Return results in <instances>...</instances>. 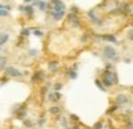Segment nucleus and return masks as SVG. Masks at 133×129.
I'll list each match as a JSON object with an SVG mask.
<instances>
[{"label":"nucleus","instance_id":"obj_35","mask_svg":"<svg viewBox=\"0 0 133 129\" xmlns=\"http://www.w3.org/2000/svg\"><path fill=\"white\" fill-rule=\"evenodd\" d=\"M32 0H25V3H31Z\"/></svg>","mask_w":133,"mask_h":129},{"label":"nucleus","instance_id":"obj_6","mask_svg":"<svg viewBox=\"0 0 133 129\" xmlns=\"http://www.w3.org/2000/svg\"><path fill=\"white\" fill-rule=\"evenodd\" d=\"M60 98H61V93L58 92V90H57V92H53V93H50V94H49V100H50V101H53V102L58 101Z\"/></svg>","mask_w":133,"mask_h":129},{"label":"nucleus","instance_id":"obj_34","mask_svg":"<svg viewBox=\"0 0 133 129\" xmlns=\"http://www.w3.org/2000/svg\"><path fill=\"white\" fill-rule=\"evenodd\" d=\"M128 129H133V124H132V123L128 124Z\"/></svg>","mask_w":133,"mask_h":129},{"label":"nucleus","instance_id":"obj_31","mask_svg":"<svg viewBox=\"0 0 133 129\" xmlns=\"http://www.w3.org/2000/svg\"><path fill=\"white\" fill-rule=\"evenodd\" d=\"M71 120H75V121H78V120H79V118H78L76 115H71Z\"/></svg>","mask_w":133,"mask_h":129},{"label":"nucleus","instance_id":"obj_27","mask_svg":"<svg viewBox=\"0 0 133 129\" xmlns=\"http://www.w3.org/2000/svg\"><path fill=\"white\" fill-rule=\"evenodd\" d=\"M36 53H38V50H36V49H31L30 50V56H36Z\"/></svg>","mask_w":133,"mask_h":129},{"label":"nucleus","instance_id":"obj_7","mask_svg":"<svg viewBox=\"0 0 133 129\" xmlns=\"http://www.w3.org/2000/svg\"><path fill=\"white\" fill-rule=\"evenodd\" d=\"M88 16H89V18L92 19V21H94V22H97L98 25H102V22L98 19V17H97V14H96L93 10H91V12H88Z\"/></svg>","mask_w":133,"mask_h":129},{"label":"nucleus","instance_id":"obj_1","mask_svg":"<svg viewBox=\"0 0 133 129\" xmlns=\"http://www.w3.org/2000/svg\"><path fill=\"white\" fill-rule=\"evenodd\" d=\"M103 56H105L107 59H115V61H118V53H116V50L113 47H110V45L105 47V49H103Z\"/></svg>","mask_w":133,"mask_h":129},{"label":"nucleus","instance_id":"obj_2","mask_svg":"<svg viewBox=\"0 0 133 129\" xmlns=\"http://www.w3.org/2000/svg\"><path fill=\"white\" fill-rule=\"evenodd\" d=\"M4 72H5L6 76H12V78H18V76H22V75H23L19 70H17L16 67H12V66L5 67V69H4Z\"/></svg>","mask_w":133,"mask_h":129},{"label":"nucleus","instance_id":"obj_37","mask_svg":"<svg viewBox=\"0 0 133 129\" xmlns=\"http://www.w3.org/2000/svg\"><path fill=\"white\" fill-rule=\"evenodd\" d=\"M65 129H70V128H65Z\"/></svg>","mask_w":133,"mask_h":129},{"label":"nucleus","instance_id":"obj_8","mask_svg":"<svg viewBox=\"0 0 133 129\" xmlns=\"http://www.w3.org/2000/svg\"><path fill=\"white\" fill-rule=\"evenodd\" d=\"M53 10H65V4L61 0H58L56 4H53Z\"/></svg>","mask_w":133,"mask_h":129},{"label":"nucleus","instance_id":"obj_13","mask_svg":"<svg viewBox=\"0 0 133 129\" xmlns=\"http://www.w3.org/2000/svg\"><path fill=\"white\" fill-rule=\"evenodd\" d=\"M8 39H9V35L8 34H3L1 36H0V47L4 45L6 41H8Z\"/></svg>","mask_w":133,"mask_h":129},{"label":"nucleus","instance_id":"obj_17","mask_svg":"<svg viewBox=\"0 0 133 129\" xmlns=\"http://www.w3.org/2000/svg\"><path fill=\"white\" fill-rule=\"evenodd\" d=\"M67 72H69V75H70L71 79H76V78H78V74H76L75 70H69Z\"/></svg>","mask_w":133,"mask_h":129},{"label":"nucleus","instance_id":"obj_33","mask_svg":"<svg viewBox=\"0 0 133 129\" xmlns=\"http://www.w3.org/2000/svg\"><path fill=\"white\" fill-rule=\"evenodd\" d=\"M72 12H74V13H78V9H76V6H72Z\"/></svg>","mask_w":133,"mask_h":129},{"label":"nucleus","instance_id":"obj_26","mask_svg":"<svg viewBox=\"0 0 133 129\" xmlns=\"http://www.w3.org/2000/svg\"><path fill=\"white\" fill-rule=\"evenodd\" d=\"M118 109V106H114V107H111V109H110L109 111H107V114H109V115H110V114H111V112H114L115 110Z\"/></svg>","mask_w":133,"mask_h":129},{"label":"nucleus","instance_id":"obj_24","mask_svg":"<svg viewBox=\"0 0 133 129\" xmlns=\"http://www.w3.org/2000/svg\"><path fill=\"white\" fill-rule=\"evenodd\" d=\"M34 34H35L36 36H43V32L40 31V30H35V31H34Z\"/></svg>","mask_w":133,"mask_h":129},{"label":"nucleus","instance_id":"obj_36","mask_svg":"<svg viewBox=\"0 0 133 129\" xmlns=\"http://www.w3.org/2000/svg\"><path fill=\"white\" fill-rule=\"evenodd\" d=\"M1 35H3V34H1V32H0V36H1Z\"/></svg>","mask_w":133,"mask_h":129},{"label":"nucleus","instance_id":"obj_11","mask_svg":"<svg viewBox=\"0 0 133 129\" xmlns=\"http://www.w3.org/2000/svg\"><path fill=\"white\" fill-rule=\"evenodd\" d=\"M102 39L103 40H106V41H110V43H118V40H116V37L115 36H113V35H102Z\"/></svg>","mask_w":133,"mask_h":129},{"label":"nucleus","instance_id":"obj_9","mask_svg":"<svg viewBox=\"0 0 133 129\" xmlns=\"http://www.w3.org/2000/svg\"><path fill=\"white\" fill-rule=\"evenodd\" d=\"M43 79H44V72H43V71L35 72L34 76H32V80H34V81H39V80H43Z\"/></svg>","mask_w":133,"mask_h":129},{"label":"nucleus","instance_id":"obj_32","mask_svg":"<svg viewBox=\"0 0 133 129\" xmlns=\"http://www.w3.org/2000/svg\"><path fill=\"white\" fill-rule=\"evenodd\" d=\"M82 41H88V36H87V35L82 36Z\"/></svg>","mask_w":133,"mask_h":129},{"label":"nucleus","instance_id":"obj_22","mask_svg":"<svg viewBox=\"0 0 133 129\" xmlns=\"http://www.w3.org/2000/svg\"><path fill=\"white\" fill-rule=\"evenodd\" d=\"M113 83L114 84H118V75L115 72H113Z\"/></svg>","mask_w":133,"mask_h":129},{"label":"nucleus","instance_id":"obj_16","mask_svg":"<svg viewBox=\"0 0 133 129\" xmlns=\"http://www.w3.org/2000/svg\"><path fill=\"white\" fill-rule=\"evenodd\" d=\"M5 63H6V59L4 57H1V58H0V70L5 69Z\"/></svg>","mask_w":133,"mask_h":129},{"label":"nucleus","instance_id":"obj_28","mask_svg":"<svg viewBox=\"0 0 133 129\" xmlns=\"http://www.w3.org/2000/svg\"><path fill=\"white\" fill-rule=\"evenodd\" d=\"M62 127H63V128H67V120H66V119L62 120Z\"/></svg>","mask_w":133,"mask_h":129},{"label":"nucleus","instance_id":"obj_14","mask_svg":"<svg viewBox=\"0 0 133 129\" xmlns=\"http://www.w3.org/2000/svg\"><path fill=\"white\" fill-rule=\"evenodd\" d=\"M49 112L53 114V115H57V114L60 112V107H57V106H52V107L49 109Z\"/></svg>","mask_w":133,"mask_h":129},{"label":"nucleus","instance_id":"obj_30","mask_svg":"<svg viewBox=\"0 0 133 129\" xmlns=\"http://www.w3.org/2000/svg\"><path fill=\"white\" fill-rule=\"evenodd\" d=\"M129 39L133 41V30H131V31H129Z\"/></svg>","mask_w":133,"mask_h":129},{"label":"nucleus","instance_id":"obj_12","mask_svg":"<svg viewBox=\"0 0 133 129\" xmlns=\"http://www.w3.org/2000/svg\"><path fill=\"white\" fill-rule=\"evenodd\" d=\"M70 21H71V23L75 26V27H78L80 23H79V19H78V17H76V14H70Z\"/></svg>","mask_w":133,"mask_h":129},{"label":"nucleus","instance_id":"obj_21","mask_svg":"<svg viewBox=\"0 0 133 129\" xmlns=\"http://www.w3.org/2000/svg\"><path fill=\"white\" fill-rule=\"evenodd\" d=\"M93 129H102V123H101V121L96 123V124H94V127H93Z\"/></svg>","mask_w":133,"mask_h":129},{"label":"nucleus","instance_id":"obj_23","mask_svg":"<svg viewBox=\"0 0 133 129\" xmlns=\"http://www.w3.org/2000/svg\"><path fill=\"white\" fill-rule=\"evenodd\" d=\"M44 123H45V119H44V118H43V119H39L38 125H39V127H43V124H44Z\"/></svg>","mask_w":133,"mask_h":129},{"label":"nucleus","instance_id":"obj_19","mask_svg":"<svg viewBox=\"0 0 133 129\" xmlns=\"http://www.w3.org/2000/svg\"><path fill=\"white\" fill-rule=\"evenodd\" d=\"M49 70L50 71H56L57 70V62H50L49 63Z\"/></svg>","mask_w":133,"mask_h":129},{"label":"nucleus","instance_id":"obj_5","mask_svg":"<svg viewBox=\"0 0 133 129\" xmlns=\"http://www.w3.org/2000/svg\"><path fill=\"white\" fill-rule=\"evenodd\" d=\"M127 102H128V98L125 97L124 94H119L116 97V103L118 105H125Z\"/></svg>","mask_w":133,"mask_h":129},{"label":"nucleus","instance_id":"obj_15","mask_svg":"<svg viewBox=\"0 0 133 129\" xmlns=\"http://www.w3.org/2000/svg\"><path fill=\"white\" fill-rule=\"evenodd\" d=\"M96 85H97V87H98V88H100L101 90H105V89H106V87L103 85V83H102L101 80H98V79L96 80Z\"/></svg>","mask_w":133,"mask_h":129},{"label":"nucleus","instance_id":"obj_4","mask_svg":"<svg viewBox=\"0 0 133 129\" xmlns=\"http://www.w3.org/2000/svg\"><path fill=\"white\" fill-rule=\"evenodd\" d=\"M19 10L25 12V13H27L28 16H32V14H34V8H32V5H27V6H19Z\"/></svg>","mask_w":133,"mask_h":129},{"label":"nucleus","instance_id":"obj_25","mask_svg":"<svg viewBox=\"0 0 133 129\" xmlns=\"http://www.w3.org/2000/svg\"><path fill=\"white\" fill-rule=\"evenodd\" d=\"M61 88H62V84H60V83H57V84L54 85V89H56V90H60Z\"/></svg>","mask_w":133,"mask_h":129},{"label":"nucleus","instance_id":"obj_18","mask_svg":"<svg viewBox=\"0 0 133 129\" xmlns=\"http://www.w3.org/2000/svg\"><path fill=\"white\" fill-rule=\"evenodd\" d=\"M8 14H9V10L8 9H0V17H6V16H8Z\"/></svg>","mask_w":133,"mask_h":129},{"label":"nucleus","instance_id":"obj_29","mask_svg":"<svg viewBox=\"0 0 133 129\" xmlns=\"http://www.w3.org/2000/svg\"><path fill=\"white\" fill-rule=\"evenodd\" d=\"M25 124H26V127H27V128H31V127H32V125H31V121H28V120H27V121H25Z\"/></svg>","mask_w":133,"mask_h":129},{"label":"nucleus","instance_id":"obj_3","mask_svg":"<svg viewBox=\"0 0 133 129\" xmlns=\"http://www.w3.org/2000/svg\"><path fill=\"white\" fill-rule=\"evenodd\" d=\"M63 16H65V10H53L52 12V17L56 21H60L61 18H63Z\"/></svg>","mask_w":133,"mask_h":129},{"label":"nucleus","instance_id":"obj_20","mask_svg":"<svg viewBox=\"0 0 133 129\" xmlns=\"http://www.w3.org/2000/svg\"><path fill=\"white\" fill-rule=\"evenodd\" d=\"M21 35H22V36H27V35H30V30H28V28H23V30H21Z\"/></svg>","mask_w":133,"mask_h":129},{"label":"nucleus","instance_id":"obj_10","mask_svg":"<svg viewBox=\"0 0 133 129\" xmlns=\"http://www.w3.org/2000/svg\"><path fill=\"white\" fill-rule=\"evenodd\" d=\"M34 4H35V5H39L40 10H45V9H47V6H48L45 1H41V0H35Z\"/></svg>","mask_w":133,"mask_h":129}]
</instances>
